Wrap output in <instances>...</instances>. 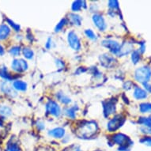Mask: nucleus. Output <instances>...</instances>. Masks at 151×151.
Returning a JSON list of instances; mask_svg holds the SVG:
<instances>
[{"label": "nucleus", "instance_id": "1", "mask_svg": "<svg viewBox=\"0 0 151 151\" xmlns=\"http://www.w3.org/2000/svg\"><path fill=\"white\" fill-rule=\"evenodd\" d=\"M97 130V125L95 122H85L78 129V135L82 138H89L96 133Z\"/></svg>", "mask_w": 151, "mask_h": 151}, {"label": "nucleus", "instance_id": "2", "mask_svg": "<svg viewBox=\"0 0 151 151\" xmlns=\"http://www.w3.org/2000/svg\"><path fill=\"white\" fill-rule=\"evenodd\" d=\"M134 77H135L136 81L141 82L142 84L148 83V82L151 78V69L147 67L138 68L134 74Z\"/></svg>", "mask_w": 151, "mask_h": 151}, {"label": "nucleus", "instance_id": "3", "mask_svg": "<svg viewBox=\"0 0 151 151\" xmlns=\"http://www.w3.org/2000/svg\"><path fill=\"white\" fill-rule=\"evenodd\" d=\"M124 121H125V118L123 117L122 116L119 115V116H116L113 117L112 119L109 122L107 128L110 132H113L116 131L117 129H119L120 127L124 124Z\"/></svg>", "mask_w": 151, "mask_h": 151}, {"label": "nucleus", "instance_id": "4", "mask_svg": "<svg viewBox=\"0 0 151 151\" xmlns=\"http://www.w3.org/2000/svg\"><path fill=\"white\" fill-rule=\"evenodd\" d=\"M112 141L115 143L118 144L120 146H125V147H128L130 146L133 145V142L131 140L129 139L128 137L121 133H118V134H114L112 136Z\"/></svg>", "mask_w": 151, "mask_h": 151}, {"label": "nucleus", "instance_id": "5", "mask_svg": "<svg viewBox=\"0 0 151 151\" xmlns=\"http://www.w3.org/2000/svg\"><path fill=\"white\" fill-rule=\"evenodd\" d=\"M67 40H68L69 45L73 50L79 51L81 49V42H80L79 38L74 31H71V32H70L68 33Z\"/></svg>", "mask_w": 151, "mask_h": 151}, {"label": "nucleus", "instance_id": "6", "mask_svg": "<svg viewBox=\"0 0 151 151\" xmlns=\"http://www.w3.org/2000/svg\"><path fill=\"white\" fill-rule=\"evenodd\" d=\"M46 111L48 114L59 117L61 114V109L59 104L53 101H49L46 104Z\"/></svg>", "mask_w": 151, "mask_h": 151}, {"label": "nucleus", "instance_id": "7", "mask_svg": "<svg viewBox=\"0 0 151 151\" xmlns=\"http://www.w3.org/2000/svg\"><path fill=\"white\" fill-rule=\"evenodd\" d=\"M12 69L16 72L21 73V72H24L28 70V63L27 62L24 60H14L11 64Z\"/></svg>", "mask_w": 151, "mask_h": 151}, {"label": "nucleus", "instance_id": "8", "mask_svg": "<svg viewBox=\"0 0 151 151\" xmlns=\"http://www.w3.org/2000/svg\"><path fill=\"white\" fill-rule=\"evenodd\" d=\"M102 45L105 47L106 48L109 49V51L112 53V54L116 55L119 52V47L120 45L117 41L112 40H104L102 41Z\"/></svg>", "mask_w": 151, "mask_h": 151}, {"label": "nucleus", "instance_id": "9", "mask_svg": "<svg viewBox=\"0 0 151 151\" xmlns=\"http://www.w3.org/2000/svg\"><path fill=\"white\" fill-rule=\"evenodd\" d=\"M93 22L94 25H96V27L100 30V31H104L106 29L107 25L105 22V20L101 14H93Z\"/></svg>", "mask_w": 151, "mask_h": 151}, {"label": "nucleus", "instance_id": "10", "mask_svg": "<svg viewBox=\"0 0 151 151\" xmlns=\"http://www.w3.org/2000/svg\"><path fill=\"white\" fill-rule=\"evenodd\" d=\"M116 60L113 57H111V55L108 54H104L100 56V63L101 64L102 67L105 68H110L113 67Z\"/></svg>", "mask_w": 151, "mask_h": 151}, {"label": "nucleus", "instance_id": "11", "mask_svg": "<svg viewBox=\"0 0 151 151\" xmlns=\"http://www.w3.org/2000/svg\"><path fill=\"white\" fill-rule=\"evenodd\" d=\"M104 113L106 117L113 114L116 111V104L112 101H107L104 102Z\"/></svg>", "mask_w": 151, "mask_h": 151}, {"label": "nucleus", "instance_id": "12", "mask_svg": "<svg viewBox=\"0 0 151 151\" xmlns=\"http://www.w3.org/2000/svg\"><path fill=\"white\" fill-rule=\"evenodd\" d=\"M131 50H133V45L131 43L129 42H125L124 45H122L119 47V52L117 55L119 56H123V55H127L128 53L131 52Z\"/></svg>", "mask_w": 151, "mask_h": 151}, {"label": "nucleus", "instance_id": "13", "mask_svg": "<svg viewBox=\"0 0 151 151\" xmlns=\"http://www.w3.org/2000/svg\"><path fill=\"white\" fill-rule=\"evenodd\" d=\"M48 134L55 139H62L65 135V130L62 127H57L48 131Z\"/></svg>", "mask_w": 151, "mask_h": 151}, {"label": "nucleus", "instance_id": "14", "mask_svg": "<svg viewBox=\"0 0 151 151\" xmlns=\"http://www.w3.org/2000/svg\"><path fill=\"white\" fill-rule=\"evenodd\" d=\"M2 90H3L6 94L7 95H10L11 97H15L17 95V93L14 90V88L10 85L7 82H5L3 83V86H2Z\"/></svg>", "mask_w": 151, "mask_h": 151}, {"label": "nucleus", "instance_id": "15", "mask_svg": "<svg viewBox=\"0 0 151 151\" xmlns=\"http://www.w3.org/2000/svg\"><path fill=\"white\" fill-rule=\"evenodd\" d=\"M134 97L138 100L145 99L147 97V93L139 87H135L134 91Z\"/></svg>", "mask_w": 151, "mask_h": 151}, {"label": "nucleus", "instance_id": "16", "mask_svg": "<svg viewBox=\"0 0 151 151\" xmlns=\"http://www.w3.org/2000/svg\"><path fill=\"white\" fill-rule=\"evenodd\" d=\"M10 29L6 25H0V40H5L10 35Z\"/></svg>", "mask_w": 151, "mask_h": 151}, {"label": "nucleus", "instance_id": "17", "mask_svg": "<svg viewBox=\"0 0 151 151\" xmlns=\"http://www.w3.org/2000/svg\"><path fill=\"white\" fill-rule=\"evenodd\" d=\"M69 20L72 25H77V26L81 25V23H82V17L76 14H70Z\"/></svg>", "mask_w": 151, "mask_h": 151}, {"label": "nucleus", "instance_id": "18", "mask_svg": "<svg viewBox=\"0 0 151 151\" xmlns=\"http://www.w3.org/2000/svg\"><path fill=\"white\" fill-rule=\"evenodd\" d=\"M14 88L19 91H25L27 89V84L22 80H17L13 83Z\"/></svg>", "mask_w": 151, "mask_h": 151}, {"label": "nucleus", "instance_id": "19", "mask_svg": "<svg viewBox=\"0 0 151 151\" xmlns=\"http://www.w3.org/2000/svg\"><path fill=\"white\" fill-rule=\"evenodd\" d=\"M56 97H57V99L60 101V102H62L63 104H70V102H71V100L70 98L66 96L65 94H63L62 92H59L57 94H56Z\"/></svg>", "mask_w": 151, "mask_h": 151}, {"label": "nucleus", "instance_id": "20", "mask_svg": "<svg viewBox=\"0 0 151 151\" xmlns=\"http://www.w3.org/2000/svg\"><path fill=\"white\" fill-rule=\"evenodd\" d=\"M0 76L3 78H5L7 81H10L13 78V77L7 72L6 67L4 66H0Z\"/></svg>", "mask_w": 151, "mask_h": 151}, {"label": "nucleus", "instance_id": "21", "mask_svg": "<svg viewBox=\"0 0 151 151\" xmlns=\"http://www.w3.org/2000/svg\"><path fill=\"white\" fill-rule=\"evenodd\" d=\"M22 53L25 58H26L28 60H32L34 57V52L32 49H30L29 47H25L23 49Z\"/></svg>", "mask_w": 151, "mask_h": 151}, {"label": "nucleus", "instance_id": "22", "mask_svg": "<svg viewBox=\"0 0 151 151\" xmlns=\"http://www.w3.org/2000/svg\"><path fill=\"white\" fill-rule=\"evenodd\" d=\"M76 109H78V108H76V107L68 108L66 110V114H67V116L71 118V119H74L76 116Z\"/></svg>", "mask_w": 151, "mask_h": 151}, {"label": "nucleus", "instance_id": "23", "mask_svg": "<svg viewBox=\"0 0 151 151\" xmlns=\"http://www.w3.org/2000/svg\"><path fill=\"white\" fill-rule=\"evenodd\" d=\"M82 6H83V2L82 1H75L72 4L71 9L74 12H78L82 9Z\"/></svg>", "mask_w": 151, "mask_h": 151}, {"label": "nucleus", "instance_id": "24", "mask_svg": "<svg viewBox=\"0 0 151 151\" xmlns=\"http://www.w3.org/2000/svg\"><path fill=\"white\" fill-rule=\"evenodd\" d=\"M0 115L3 116H9L11 115V109L7 106L0 107Z\"/></svg>", "mask_w": 151, "mask_h": 151}, {"label": "nucleus", "instance_id": "25", "mask_svg": "<svg viewBox=\"0 0 151 151\" xmlns=\"http://www.w3.org/2000/svg\"><path fill=\"white\" fill-rule=\"evenodd\" d=\"M139 124H142L146 127H149L151 128V117H148V118H141L139 120Z\"/></svg>", "mask_w": 151, "mask_h": 151}, {"label": "nucleus", "instance_id": "26", "mask_svg": "<svg viewBox=\"0 0 151 151\" xmlns=\"http://www.w3.org/2000/svg\"><path fill=\"white\" fill-rule=\"evenodd\" d=\"M131 60H132V62L134 63V64H136L137 63H139V61L140 60V53H139V51H134V52H132Z\"/></svg>", "mask_w": 151, "mask_h": 151}, {"label": "nucleus", "instance_id": "27", "mask_svg": "<svg viewBox=\"0 0 151 151\" xmlns=\"http://www.w3.org/2000/svg\"><path fill=\"white\" fill-rule=\"evenodd\" d=\"M10 53L14 56H17L21 53V47L19 46H14L10 49Z\"/></svg>", "mask_w": 151, "mask_h": 151}, {"label": "nucleus", "instance_id": "28", "mask_svg": "<svg viewBox=\"0 0 151 151\" xmlns=\"http://www.w3.org/2000/svg\"><path fill=\"white\" fill-rule=\"evenodd\" d=\"M5 151H20V148L16 143H10L7 145Z\"/></svg>", "mask_w": 151, "mask_h": 151}, {"label": "nucleus", "instance_id": "29", "mask_svg": "<svg viewBox=\"0 0 151 151\" xmlns=\"http://www.w3.org/2000/svg\"><path fill=\"white\" fill-rule=\"evenodd\" d=\"M85 34L86 35V37L89 39H91L93 40H97V36L94 33V32L91 29H86L85 30Z\"/></svg>", "mask_w": 151, "mask_h": 151}, {"label": "nucleus", "instance_id": "30", "mask_svg": "<svg viewBox=\"0 0 151 151\" xmlns=\"http://www.w3.org/2000/svg\"><path fill=\"white\" fill-rule=\"evenodd\" d=\"M140 111L142 113L151 111V104H142L140 105Z\"/></svg>", "mask_w": 151, "mask_h": 151}, {"label": "nucleus", "instance_id": "31", "mask_svg": "<svg viewBox=\"0 0 151 151\" xmlns=\"http://www.w3.org/2000/svg\"><path fill=\"white\" fill-rule=\"evenodd\" d=\"M66 24H67V20H66L65 18L64 19H62V20L59 22V24H57V25L55 26V32H60V30L64 27V25H66Z\"/></svg>", "mask_w": 151, "mask_h": 151}, {"label": "nucleus", "instance_id": "32", "mask_svg": "<svg viewBox=\"0 0 151 151\" xmlns=\"http://www.w3.org/2000/svg\"><path fill=\"white\" fill-rule=\"evenodd\" d=\"M109 8H111L112 10H116V9L119 8V3H118L117 1H109Z\"/></svg>", "mask_w": 151, "mask_h": 151}, {"label": "nucleus", "instance_id": "33", "mask_svg": "<svg viewBox=\"0 0 151 151\" xmlns=\"http://www.w3.org/2000/svg\"><path fill=\"white\" fill-rule=\"evenodd\" d=\"M6 21H7V22L10 24L11 26L13 27V29L15 30V31H19L20 30V25H17V24H15L14 22H12L11 20H10V19H6Z\"/></svg>", "mask_w": 151, "mask_h": 151}, {"label": "nucleus", "instance_id": "34", "mask_svg": "<svg viewBox=\"0 0 151 151\" xmlns=\"http://www.w3.org/2000/svg\"><path fill=\"white\" fill-rule=\"evenodd\" d=\"M55 63H56V66H57L60 69H63V67H64V63H63V62L62 60H55Z\"/></svg>", "mask_w": 151, "mask_h": 151}, {"label": "nucleus", "instance_id": "35", "mask_svg": "<svg viewBox=\"0 0 151 151\" xmlns=\"http://www.w3.org/2000/svg\"><path fill=\"white\" fill-rule=\"evenodd\" d=\"M141 142L143 143H146L148 146H151V138H149V137L148 138H144L143 139H142Z\"/></svg>", "mask_w": 151, "mask_h": 151}, {"label": "nucleus", "instance_id": "36", "mask_svg": "<svg viewBox=\"0 0 151 151\" xmlns=\"http://www.w3.org/2000/svg\"><path fill=\"white\" fill-rule=\"evenodd\" d=\"M52 40L51 38H48V40H47V43H46V45H45V47L47 49H50L51 47H52Z\"/></svg>", "mask_w": 151, "mask_h": 151}, {"label": "nucleus", "instance_id": "37", "mask_svg": "<svg viewBox=\"0 0 151 151\" xmlns=\"http://www.w3.org/2000/svg\"><path fill=\"white\" fill-rule=\"evenodd\" d=\"M37 124H38V125H37V127H39L40 130H43V129L45 127V124H43V123H41V122H39Z\"/></svg>", "mask_w": 151, "mask_h": 151}, {"label": "nucleus", "instance_id": "38", "mask_svg": "<svg viewBox=\"0 0 151 151\" xmlns=\"http://www.w3.org/2000/svg\"><path fill=\"white\" fill-rule=\"evenodd\" d=\"M3 54H4V49H3V47H2V45H0V55Z\"/></svg>", "mask_w": 151, "mask_h": 151}, {"label": "nucleus", "instance_id": "39", "mask_svg": "<svg viewBox=\"0 0 151 151\" xmlns=\"http://www.w3.org/2000/svg\"><path fill=\"white\" fill-rule=\"evenodd\" d=\"M75 151H82V150H79V149H78V150H76Z\"/></svg>", "mask_w": 151, "mask_h": 151}]
</instances>
